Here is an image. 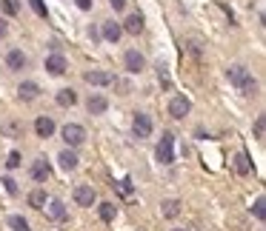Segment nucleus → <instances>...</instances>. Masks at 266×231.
I'll list each match as a JSON object with an SVG mask.
<instances>
[{"label":"nucleus","instance_id":"nucleus-1","mask_svg":"<svg viewBox=\"0 0 266 231\" xmlns=\"http://www.w3.org/2000/svg\"><path fill=\"white\" fill-rule=\"evenodd\" d=\"M226 77H229V83L238 86L243 94H255V89H258V80L246 71V66H232V69L226 71Z\"/></svg>","mask_w":266,"mask_h":231},{"label":"nucleus","instance_id":"nucleus-2","mask_svg":"<svg viewBox=\"0 0 266 231\" xmlns=\"http://www.w3.org/2000/svg\"><path fill=\"white\" fill-rule=\"evenodd\" d=\"M155 154H158V160H161L163 166H172V163H175V134H172V131H166V134L161 137Z\"/></svg>","mask_w":266,"mask_h":231},{"label":"nucleus","instance_id":"nucleus-3","mask_svg":"<svg viewBox=\"0 0 266 231\" xmlns=\"http://www.w3.org/2000/svg\"><path fill=\"white\" fill-rule=\"evenodd\" d=\"M60 134H63V140H66L69 149H78V146H83V140H86V131H83V126H78V123H66Z\"/></svg>","mask_w":266,"mask_h":231},{"label":"nucleus","instance_id":"nucleus-4","mask_svg":"<svg viewBox=\"0 0 266 231\" xmlns=\"http://www.w3.org/2000/svg\"><path fill=\"white\" fill-rule=\"evenodd\" d=\"M132 128H135V137H149L152 134V128H155V123H152V117L149 115H143V112H138L135 115V120H132Z\"/></svg>","mask_w":266,"mask_h":231},{"label":"nucleus","instance_id":"nucleus-5","mask_svg":"<svg viewBox=\"0 0 266 231\" xmlns=\"http://www.w3.org/2000/svg\"><path fill=\"white\" fill-rule=\"evenodd\" d=\"M83 80L89 83V86H109L115 77L103 69H89V71H83Z\"/></svg>","mask_w":266,"mask_h":231},{"label":"nucleus","instance_id":"nucleus-6","mask_svg":"<svg viewBox=\"0 0 266 231\" xmlns=\"http://www.w3.org/2000/svg\"><path fill=\"white\" fill-rule=\"evenodd\" d=\"M97 200V194H94V188L92 185H75V203L83 208H89Z\"/></svg>","mask_w":266,"mask_h":231},{"label":"nucleus","instance_id":"nucleus-7","mask_svg":"<svg viewBox=\"0 0 266 231\" xmlns=\"http://www.w3.org/2000/svg\"><path fill=\"white\" fill-rule=\"evenodd\" d=\"M123 63H126V71H132V74H140V71L146 69V58L140 55V52H126V58H123Z\"/></svg>","mask_w":266,"mask_h":231},{"label":"nucleus","instance_id":"nucleus-8","mask_svg":"<svg viewBox=\"0 0 266 231\" xmlns=\"http://www.w3.org/2000/svg\"><path fill=\"white\" fill-rule=\"evenodd\" d=\"M189 109H192V103L186 100L183 94H177V97H172V103H169V115L180 120V117H186V115H189Z\"/></svg>","mask_w":266,"mask_h":231},{"label":"nucleus","instance_id":"nucleus-9","mask_svg":"<svg viewBox=\"0 0 266 231\" xmlns=\"http://www.w3.org/2000/svg\"><path fill=\"white\" fill-rule=\"evenodd\" d=\"M49 174H52V166H49V163L43 160V157L32 163V180H37V183H46V180H49Z\"/></svg>","mask_w":266,"mask_h":231},{"label":"nucleus","instance_id":"nucleus-10","mask_svg":"<svg viewBox=\"0 0 266 231\" xmlns=\"http://www.w3.org/2000/svg\"><path fill=\"white\" fill-rule=\"evenodd\" d=\"M100 35H103V40H109V43H117L120 35H123V29H120V23H115V20H106L103 29H100Z\"/></svg>","mask_w":266,"mask_h":231},{"label":"nucleus","instance_id":"nucleus-11","mask_svg":"<svg viewBox=\"0 0 266 231\" xmlns=\"http://www.w3.org/2000/svg\"><path fill=\"white\" fill-rule=\"evenodd\" d=\"M46 71L55 74V77L63 74V71H66V58H63V55H49L46 58Z\"/></svg>","mask_w":266,"mask_h":231},{"label":"nucleus","instance_id":"nucleus-12","mask_svg":"<svg viewBox=\"0 0 266 231\" xmlns=\"http://www.w3.org/2000/svg\"><path fill=\"white\" fill-rule=\"evenodd\" d=\"M120 29H123L126 35H140V32H143V14H129Z\"/></svg>","mask_w":266,"mask_h":231},{"label":"nucleus","instance_id":"nucleus-13","mask_svg":"<svg viewBox=\"0 0 266 231\" xmlns=\"http://www.w3.org/2000/svg\"><path fill=\"white\" fill-rule=\"evenodd\" d=\"M35 131H37V137H52V134H55V120H52V117H37Z\"/></svg>","mask_w":266,"mask_h":231},{"label":"nucleus","instance_id":"nucleus-14","mask_svg":"<svg viewBox=\"0 0 266 231\" xmlns=\"http://www.w3.org/2000/svg\"><path fill=\"white\" fill-rule=\"evenodd\" d=\"M43 208H46L49 220H55V223H60V220H66V206H63L60 200H49V206H43Z\"/></svg>","mask_w":266,"mask_h":231},{"label":"nucleus","instance_id":"nucleus-15","mask_svg":"<svg viewBox=\"0 0 266 231\" xmlns=\"http://www.w3.org/2000/svg\"><path fill=\"white\" fill-rule=\"evenodd\" d=\"M86 109H89V115H103L106 109H109V100H106L103 94H92L89 103H86Z\"/></svg>","mask_w":266,"mask_h":231},{"label":"nucleus","instance_id":"nucleus-16","mask_svg":"<svg viewBox=\"0 0 266 231\" xmlns=\"http://www.w3.org/2000/svg\"><path fill=\"white\" fill-rule=\"evenodd\" d=\"M58 163H60V169H66V172H75L78 169V154L72 149H63L58 154Z\"/></svg>","mask_w":266,"mask_h":231},{"label":"nucleus","instance_id":"nucleus-17","mask_svg":"<svg viewBox=\"0 0 266 231\" xmlns=\"http://www.w3.org/2000/svg\"><path fill=\"white\" fill-rule=\"evenodd\" d=\"M37 94H40V86L32 83V80H26V83L17 86V97H20V100H35Z\"/></svg>","mask_w":266,"mask_h":231},{"label":"nucleus","instance_id":"nucleus-18","mask_svg":"<svg viewBox=\"0 0 266 231\" xmlns=\"http://www.w3.org/2000/svg\"><path fill=\"white\" fill-rule=\"evenodd\" d=\"M6 66H9L12 71H20L26 66V55L20 52V49H12V52L6 55Z\"/></svg>","mask_w":266,"mask_h":231},{"label":"nucleus","instance_id":"nucleus-19","mask_svg":"<svg viewBox=\"0 0 266 231\" xmlns=\"http://www.w3.org/2000/svg\"><path fill=\"white\" fill-rule=\"evenodd\" d=\"M235 172H238V174H249V172H252V163H249V154H246V151H241V154L235 157Z\"/></svg>","mask_w":266,"mask_h":231},{"label":"nucleus","instance_id":"nucleus-20","mask_svg":"<svg viewBox=\"0 0 266 231\" xmlns=\"http://www.w3.org/2000/svg\"><path fill=\"white\" fill-rule=\"evenodd\" d=\"M58 103L66 106V109H72V106L78 103V94L72 92V89H60V92H58Z\"/></svg>","mask_w":266,"mask_h":231},{"label":"nucleus","instance_id":"nucleus-21","mask_svg":"<svg viewBox=\"0 0 266 231\" xmlns=\"http://www.w3.org/2000/svg\"><path fill=\"white\" fill-rule=\"evenodd\" d=\"M29 206H32V208H43V206H46V191H43V188H35V191L29 194Z\"/></svg>","mask_w":266,"mask_h":231},{"label":"nucleus","instance_id":"nucleus-22","mask_svg":"<svg viewBox=\"0 0 266 231\" xmlns=\"http://www.w3.org/2000/svg\"><path fill=\"white\" fill-rule=\"evenodd\" d=\"M177 214H180V203H177V200H166V203H163V217H177Z\"/></svg>","mask_w":266,"mask_h":231},{"label":"nucleus","instance_id":"nucleus-23","mask_svg":"<svg viewBox=\"0 0 266 231\" xmlns=\"http://www.w3.org/2000/svg\"><path fill=\"white\" fill-rule=\"evenodd\" d=\"M9 226H12L14 231H32L29 223H26V217H20V214H12V217H9Z\"/></svg>","mask_w":266,"mask_h":231},{"label":"nucleus","instance_id":"nucleus-24","mask_svg":"<svg viewBox=\"0 0 266 231\" xmlns=\"http://www.w3.org/2000/svg\"><path fill=\"white\" fill-rule=\"evenodd\" d=\"M0 9L9 14V17H14V14L20 12V3L17 0H0Z\"/></svg>","mask_w":266,"mask_h":231},{"label":"nucleus","instance_id":"nucleus-25","mask_svg":"<svg viewBox=\"0 0 266 231\" xmlns=\"http://www.w3.org/2000/svg\"><path fill=\"white\" fill-rule=\"evenodd\" d=\"M100 220H103V223H112V220H115V203H100Z\"/></svg>","mask_w":266,"mask_h":231},{"label":"nucleus","instance_id":"nucleus-26","mask_svg":"<svg viewBox=\"0 0 266 231\" xmlns=\"http://www.w3.org/2000/svg\"><path fill=\"white\" fill-rule=\"evenodd\" d=\"M252 214H255L258 220H266V200H264V197H258V200H255Z\"/></svg>","mask_w":266,"mask_h":231},{"label":"nucleus","instance_id":"nucleus-27","mask_svg":"<svg viewBox=\"0 0 266 231\" xmlns=\"http://www.w3.org/2000/svg\"><path fill=\"white\" fill-rule=\"evenodd\" d=\"M29 6L35 9V14H37V17H49V12H46V3H43V0H29Z\"/></svg>","mask_w":266,"mask_h":231},{"label":"nucleus","instance_id":"nucleus-28","mask_svg":"<svg viewBox=\"0 0 266 231\" xmlns=\"http://www.w3.org/2000/svg\"><path fill=\"white\" fill-rule=\"evenodd\" d=\"M264 134H266V117H258L255 120V137L264 140Z\"/></svg>","mask_w":266,"mask_h":231},{"label":"nucleus","instance_id":"nucleus-29","mask_svg":"<svg viewBox=\"0 0 266 231\" xmlns=\"http://www.w3.org/2000/svg\"><path fill=\"white\" fill-rule=\"evenodd\" d=\"M0 183H3V188H6V191H9V194H17V183H14L12 177H3V180H0Z\"/></svg>","mask_w":266,"mask_h":231},{"label":"nucleus","instance_id":"nucleus-30","mask_svg":"<svg viewBox=\"0 0 266 231\" xmlns=\"http://www.w3.org/2000/svg\"><path fill=\"white\" fill-rule=\"evenodd\" d=\"M6 166H9V169H17V166H20V154L12 151V154H9V160H6Z\"/></svg>","mask_w":266,"mask_h":231},{"label":"nucleus","instance_id":"nucleus-31","mask_svg":"<svg viewBox=\"0 0 266 231\" xmlns=\"http://www.w3.org/2000/svg\"><path fill=\"white\" fill-rule=\"evenodd\" d=\"M109 3H112L115 12H123V9H126V0H109Z\"/></svg>","mask_w":266,"mask_h":231},{"label":"nucleus","instance_id":"nucleus-32","mask_svg":"<svg viewBox=\"0 0 266 231\" xmlns=\"http://www.w3.org/2000/svg\"><path fill=\"white\" fill-rule=\"evenodd\" d=\"M75 3H78V9H83V12L92 9V0H75Z\"/></svg>","mask_w":266,"mask_h":231},{"label":"nucleus","instance_id":"nucleus-33","mask_svg":"<svg viewBox=\"0 0 266 231\" xmlns=\"http://www.w3.org/2000/svg\"><path fill=\"white\" fill-rule=\"evenodd\" d=\"M120 191H123V194H132V185H129V180H120Z\"/></svg>","mask_w":266,"mask_h":231},{"label":"nucleus","instance_id":"nucleus-34","mask_svg":"<svg viewBox=\"0 0 266 231\" xmlns=\"http://www.w3.org/2000/svg\"><path fill=\"white\" fill-rule=\"evenodd\" d=\"M6 32H9V26H6L3 20H0V37H6Z\"/></svg>","mask_w":266,"mask_h":231},{"label":"nucleus","instance_id":"nucleus-35","mask_svg":"<svg viewBox=\"0 0 266 231\" xmlns=\"http://www.w3.org/2000/svg\"><path fill=\"white\" fill-rule=\"evenodd\" d=\"M172 231H183V229H172Z\"/></svg>","mask_w":266,"mask_h":231}]
</instances>
